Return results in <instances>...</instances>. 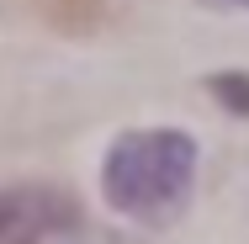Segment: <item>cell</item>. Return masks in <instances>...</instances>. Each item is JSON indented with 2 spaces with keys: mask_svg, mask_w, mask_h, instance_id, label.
<instances>
[{
  "mask_svg": "<svg viewBox=\"0 0 249 244\" xmlns=\"http://www.w3.org/2000/svg\"><path fill=\"white\" fill-rule=\"evenodd\" d=\"M196 149L186 133H127L106 154V202L133 218H170L191 191Z\"/></svg>",
  "mask_w": 249,
  "mask_h": 244,
  "instance_id": "cell-1",
  "label": "cell"
},
{
  "mask_svg": "<svg viewBox=\"0 0 249 244\" xmlns=\"http://www.w3.org/2000/svg\"><path fill=\"white\" fill-rule=\"evenodd\" d=\"M69 218L74 207L53 191H0V244H43Z\"/></svg>",
  "mask_w": 249,
  "mask_h": 244,
  "instance_id": "cell-2",
  "label": "cell"
},
{
  "mask_svg": "<svg viewBox=\"0 0 249 244\" xmlns=\"http://www.w3.org/2000/svg\"><path fill=\"white\" fill-rule=\"evenodd\" d=\"M212 91H217V101H228L233 112H249V75H217Z\"/></svg>",
  "mask_w": 249,
  "mask_h": 244,
  "instance_id": "cell-3",
  "label": "cell"
},
{
  "mask_svg": "<svg viewBox=\"0 0 249 244\" xmlns=\"http://www.w3.org/2000/svg\"><path fill=\"white\" fill-rule=\"evenodd\" d=\"M233 5H249V0H233Z\"/></svg>",
  "mask_w": 249,
  "mask_h": 244,
  "instance_id": "cell-4",
  "label": "cell"
}]
</instances>
